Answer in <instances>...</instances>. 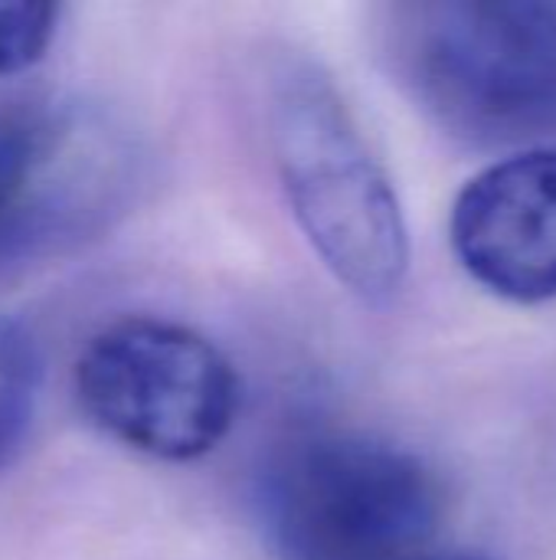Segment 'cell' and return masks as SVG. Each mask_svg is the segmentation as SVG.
<instances>
[{"label":"cell","mask_w":556,"mask_h":560,"mask_svg":"<svg viewBox=\"0 0 556 560\" xmlns=\"http://www.w3.org/2000/svg\"><path fill=\"white\" fill-rule=\"evenodd\" d=\"M387 56L419 108L469 144L556 138V3H403Z\"/></svg>","instance_id":"obj_1"},{"label":"cell","mask_w":556,"mask_h":560,"mask_svg":"<svg viewBox=\"0 0 556 560\" xmlns=\"http://www.w3.org/2000/svg\"><path fill=\"white\" fill-rule=\"evenodd\" d=\"M269 138L315 253L357 299L390 302L410 269L403 207L347 102L311 59L292 56L272 72Z\"/></svg>","instance_id":"obj_2"},{"label":"cell","mask_w":556,"mask_h":560,"mask_svg":"<svg viewBox=\"0 0 556 560\" xmlns=\"http://www.w3.org/2000/svg\"><path fill=\"white\" fill-rule=\"evenodd\" d=\"M259 502L285 560H416L446 512L442 482L416 453L357 433L288 446Z\"/></svg>","instance_id":"obj_3"},{"label":"cell","mask_w":556,"mask_h":560,"mask_svg":"<svg viewBox=\"0 0 556 560\" xmlns=\"http://www.w3.org/2000/svg\"><path fill=\"white\" fill-rule=\"evenodd\" d=\"M75 394L98 430L167 463L216 450L242 400L229 358L200 331L161 318L102 328L75 361Z\"/></svg>","instance_id":"obj_4"},{"label":"cell","mask_w":556,"mask_h":560,"mask_svg":"<svg viewBox=\"0 0 556 560\" xmlns=\"http://www.w3.org/2000/svg\"><path fill=\"white\" fill-rule=\"evenodd\" d=\"M452 249L488 292L556 299V148H528L475 174L452 207Z\"/></svg>","instance_id":"obj_5"},{"label":"cell","mask_w":556,"mask_h":560,"mask_svg":"<svg viewBox=\"0 0 556 560\" xmlns=\"http://www.w3.org/2000/svg\"><path fill=\"white\" fill-rule=\"evenodd\" d=\"M105 158L75 118L36 108H0V253L52 236L79 200L95 197Z\"/></svg>","instance_id":"obj_6"},{"label":"cell","mask_w":556,"mask_h":560,"mask_svg":"<svg viewBox=\"0 0 556 560\" xmlns=\"http://www.w3.org/2000/svg\"><path fill=\"white\" fill-rule=\"evenodd\" d=\"M43 364L33 338L13 318L0 315V466L23 446L36 400Z\"/></svg>","instance_id":"obj_7"},{"label":"cell","mask_w":556,"mask_h":560,"mask_svg":"<svg viewBox=\"0 0 556 560\" xmlns=\"http://www.w3.org/2000/svg\"><path fill=\"white\" fill-rule=\"evenodd\" d=\"M59 7L29 0H0V75L23 72L43 59L56 36Z\"/></svg>","instance_id":"obj_8"},{"label":"cell","mask_w":556,"mask_h":560,"mask_svg":"<svg viewBox=\"0 0 556 560\" xmlns=\"http://www.w3.org/2000/svg\"><path fill=\"white\" fill-rule=\"evenodd\" d=\"M416 560H495L485 558V555H475V551H426Z\"/></svg>","instance_id":"obj_9"}]
</instances>
